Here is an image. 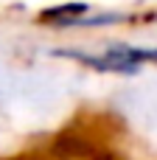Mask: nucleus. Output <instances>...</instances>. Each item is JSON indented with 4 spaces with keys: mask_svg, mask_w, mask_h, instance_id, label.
Listing matches in <instances>:
<instances>
[{
    "mask_svg": "<svg viewBox=\"0 0 157 160\" xmlns=\"http://www.w3.org/2000/svg\"><path fill=\"white\" fill-rule=\"evenodd\" d=\"M53 56L76 62L101 76H138L143 68H157V45H132V42H110L101 51L84 48H59Z\"/></svg>",
    "mask_w": 157,
    "mask_h": 160,
    "instance_id": "1",
    "label": "nucleus"
},
{
    "mask_svg": "<svg viewBox=\"0 0 157 160\" xmlns=\"http://www.w3.org/2000/svg\"><path fill=\"white\" fill-rule=\"evenodd\" d=\"M87 11H93L90 3L84 0H70V3H56V6H48L37 14V20L42 22V28H53V31H70V25L84 17Z\"/></svg>",
    "mask_w": 157,
    "mask_h": 160,
    "instance_id": "2",
    "label": "nucleus"
}]
</instances>
